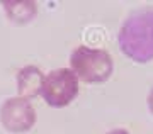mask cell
Returning a JSON list of instances; mask_svg holds the SVG:
<instances>
[{
	"label": "cell",
	"instance_id": "6da1fadb",
	"mask_svg": "<svg viewBox=\"0 0 153 134\" xmlns=\"http://www.w3.org/2000/svg\"><path fill=\"white\" fill-rule=\"evenodd\" d=\"M121 51L136 63L153 59V10H136L128 17L117 34Z\"/></svg>",
	"mask_w": 153,
	"mask_h": 134
},
{
	"label": "cell",
	"instance_id": "7a4b0ae2",
	"mask_svg": "<svg viewBox=\"0 0 153 134\" xmlns=\"http://www.w3.org/2000/svg\"><path fill=\"white\" fill-rule=\"evenodd\" d=\"M70 66L76 76L87 83H104L114 70L111 54L104 49L78 46L70 56Z\"/></svg>",
	"mask_w": 153,
	"mask_h": 134
},
{
	"label": "cell",
	"instance_id": "3957f363",
	"mask_svg": "<svg viewBox=\"0 0 153 134\" xmlns=\"http://www.w3.org/2000/svg\"><path fill=\"white\" fill-rule=\"evenodd\" d=\"M78 93V78L71 68L53 70L46 78L41 95L51 107H65Z\"/></svg>",
	"mask_w": 153,
	"mask_h": 134
},
{
	"label": "cell",
	"instance_id": "277c9868",
	"mask_svg": "<svg viewBox=\"0 0 153 134\" xmlns=\"http://www.w3.org/2000/svg\"><path fill=\"white\" fill-rule=\"evenodd\" d=\"M0 122L9 133H26L36 122V110L27 102V98L12 97L7 98L0 107Z\"/></svg>",
	"mask_w": 153,
	"mask_h": 134
},
{
	"label": "cell",
	"instance_id": "5b68a950",
	"mask_svg": "<svg viewBox=\"0 0 153 134\" xmlns=\"http://www.w3.org/2000/svg\"><path fill=\"white\" fill-rule=\"evenodd\" d=\"M43 71L39 70L34 64H26L22 66L19 73H17V92L21 93V97L27 98V97H36L41 93L44 85Z\"/></svg>",
	"mask_w": 153,
	"mask_h": 134
},
{
	"label": "cell",
	"instance_id": "8992f818",
	"mask_svg": "<svg viewBox=\"0 0 153 134\" xmlns=\"http://www.w3.org/2000/svg\"><path fill=\"white\" fill-rule=\"evenodd\" d=\"M4 9L7 12V17L17 26H26L36 17L38 5L36 2H4Z\"/></svg>",
	"mask_w": 153,
	"mask_h": 134
},
{
	"label": "cell",
	"instance_id": "52a82bcc",
	"mask_svg": "<svg viewBox=\"0 0 153 134\" xmlns=\"http://www.w3.org/2000/svg\"><path fill=\"white\" fill-rule=\"evenodd\" d=\"M148 109H150V112L153 114V90L150 92V95H148Z\"/></svg>",
	"mask_w": 153,
	"mask_h": 134
},
{
	"label": "cell",
	"instance_id": "ba28073f",
	"mask_svg": "<svg viewBox=\"0 0 153 134\" xmlns=\"http://www.w3.org/2000/svg\"><path fill=\"white\" fill-rule=\"evenodd\" d=\"M107 134H129L128 131H124V129H114V131H111V133Z\"/></svg>",
	"mask_w": 153,
	"mask_h": 134
}]
</instances>
